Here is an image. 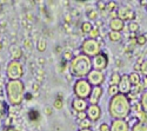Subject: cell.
I'll return each instance as SVG.
<instances>
[{"label": "cell", "instance_id": "cell-51", "mask_svg": "<svg viewBox=\"0 0 147 131\" xmlns=\"http://www.w3.org/2000/svg\"><path fill=\"white\" fill-rule=\"evenodd\" d=\"M3 10V7H1V5H0V11H1Z\"/></svg>", "mask_w": 147, "mask_h": 131}, {"label": "cell", "instance_id": "cell-25", "mask_svg": "<svg viewBox=\"0 0 147 131\" xmlns=\"http://www.w3.org/2000/svg\"><path fill=\"white\" fill-rule=\"evenodd\" d=\"M93 29H94L93 24L91 21H85V22H82V25H81V31L84 33H87V34H90Z\"/></svg>", "mask_w": 147, "mask_h": 131}, {"label": "cell", "instance_id": "cell-9", "mask_svg": "<svg viewBox=\"0 0 147 131\" xmlns=\"http://www.w3.org/2000/svg\"><path fill=\"white\" fill-rule=\"evenodd\" d=\"M87 80L93 88L94 86H101V84L105 81V75H104L102 71L92 70L87 76Z\"/></svg>", "mask_w": 147, "mask_h": 131}, {"label": "cell", "instance_id": "cell-53", "mask_svg": "<svg viewBox=\"0 0 147 131\" xmlns=\"http://www.w3.org/2000/svg\"><path fill=\"white\" fill-rule=\"evenodd\" d=\"M0 125H1V121H0Z\"/></svg>", "mask_w": 147, "mask_h": 131}, {"label": "cell", "instance_id": "cell-46", "mask_svg": "<svg viewBox=\"0 0 147 131\" xmlns=\"http://www.w3.org/2000/svg\"><path fill=\"white\" fill-rule=\"evenodd\" d=\"M78 131H92L91 129H79Z\"/></svg>", "mask_w": 147, "mask_h": 131}, {"label": "cell", "instance_id": "cell-17", "mask_svg": "<svg viewBox=\"0 0 147 131\" xmlns=\"http://www.w3.org/2000/svg\"><path fill=\"white\" fill-rule=\"evenodd\" d=\"M9 115V104L5 99H0V121L6 119Z\"/></svg>", "mask_w": 147, "mask_h": 131}, {"label": "cell", "instance_id": "cell-30", "mask_svg": "<svg viewBox=\"0 0 147 131\" xmlns=\"http://www.w3.org/2000/svg\"><path fill=\"white\" fill-rule=\"evenodd\" d=\"M106 10L111 13V12H114L118 10V6H117V3L115 1H109V3H106Z\"/></svg>", "mask_w": 147, "mask_h": 131}, {"label": "cell", "instance_id": "cell-43", "mask_svg": "<svg viewBox=\"0 0 147 131\" xmlns=\"http://www.w3.org/2000/svg\"><path fill=\"white\" fill-rule=\"evenodd\" d=\"M33 98V94H31V93H26L25 94V100H31Z\"/></svg>", "mask_w": 147, "mask_h": 131}, {"label": "cell", "instance_id": "cell-23", "mask_svg": "<svg viewBox=\"0 0 147 131\" xmlns=\"http://www.w3.org/2000/svg\"><path fill=\"white\" fill-rule=\"evenodd\" d=\"M108 38H109V40L113 41V43H118V41H120V40H121L122 35H121V32L111 31V32L108 33Z\"/></svg>", "mask_w": 147, "mask_h": 131}, {"label": "cell", "instance_id": "cell-55", "mask_svg": "<svg viewBox=\"0 0 147 131\" xmlns=\"http://www.w3.org/2000/svg\"><path fill=\"white\" fill-rule=\"evenodd\" d=\"M146 11H147V6H146Z\"/></svg>", "mask_w": 147, "mask_h": 131}, {"label": "cell", "instance_id": "cell-49", "mask_svg": "<svg viewBox=\"0 0 147 131\" xmlns=\"http://www.w3.org/2000/svg\"><path fill=\"white\" fill-rule=\"evenodd\" d=\"M145 86H147V77H145Z\"/></svg>", "mask_w": 147, "mask_h": 131}, {"label": "cell", "instance_id": "cell-52", "mask_svg": "<svg viewBox=\"0 0 147 131\" xmlns=\"http://www.w3.org/2000/svg\"><path fill=\"white\" fill-rule=\"evenodd\" d=\"M145 35H146V40H147V34H145Z\"/></svg>", "mask_w": 147, "mask_h": 131}, {"label": "cell", "instance_id": "cell-12", "mask_svg": "<svg viewBox=\"0 0 147 131\" xmlns=\"http://www.w3.org/2000/svg\"><path fill=\"white\" fill-rule=\"evenodd\" d=\"M109 128L111 131H129V123L125 119H113Z\"/></svg>", "mask_w": 147, "mask_h": 131}, {"label": "cell", "instance_id": "cell-2", "mask_svg": "<svg viewBox=\"0 0 147 131\" xmlns=\"http://www.w3.org/2000/svg\"><path fill=\"white\" fill-rule=\"evenodd\" d=\"M7 103L12 106L20 105L25 99V84L21 80H8L5 84Z\"/></svg>", "mask_w": 147, "mask_h": 131}, {"label": "cell", "instance_id": "cell-19", "mask_svg": "<svg viewBox=\"0 0 147 131\" xmlns=\"http://www.w3.org/2000/svg\"><path fill=\"white\" fill-rule=\"evenodd\" d=\"M86 14H87V18L90 20H98V18H99V11H98L96 8H87L86 11Z\"/></svg>", "mask_w": 147, "mask_h": 131}, {"label": "cell", "instance_id": "cell-6", "mask_svg": "<svg viewBox=\"0 0 147 131\" xmlns=\"http://www.w3.org/2000/svg\"><path fill=\"white\" fill-rule=\"evenodd\" d=\"M81 52L87 57H95L101 52V49L96 39H86L81 45Z\"/></svg>", "mask_w": 147, "mask_h": 131}, {"label": "cell", "instance_id": "cell-37", "mask_svg": "<svg viewBox=\"0 0 147 131\" xmlns=\"http://www.w3.org/2000/svg\"><path fill=\"white\" fill-rule=\"evenodd\" d=\"M44 112L46 116H52L53 115V106H46L44 109Z\"/></svg>", "mask_w": 147, "mask_h": 131}, {"label": "cell", "instance_id": "cell-4", "mask_svg": "<svg viewBox=\"0 0 147 131\" xmlns=\"http://www.w3.org/2000/svg\"><path fill=\"white\" fill-rule=\"evenodd\" d=\"M24 76V66L20 60H11L6 66V77L8 80H21Z\"/></svg>", "mask_w": 147, "mask_h": 131}, {"label": "cell", "instance_id": "cell-44", "mask_svg": "<svg viewBox=\"0 0 147 131\" xmlns=\"http://www.w3.org/2000/svg\"><path fill=\"white\" fill-rule=\"evenodd\" d=\"M38 64L41 66L42 64H45V58H42V57H40V58H38Z\"/></svg>", "mask_w": 147, "mask_h": 131}, {"label": "cell", "instance_id": "cell-35", "mask_svg": "<svg viewBox=\"0 0 147 131\" xmlns=\"http://www.w3.org/2000/svg\"><path fill=\"white\" fill-rule=\"evenodd\" d=\"M140 72H141L145 77H147V60H144V62L141 63V66H140Z\"/></svg>", "mask_w": 147, "mask_h": 131}, {"label": "cell", "instance_id": "cell-5", "mask_svg": "<svg viewBox=\"0 0 147 131\" xmlns=\"http://www.w3.org/2000/svg\"><path fill=\"white\" fill-rule=\"evenodd\" d=\"M92 85L88 83L87 79H78L76 81L74 84V88H73V90H74V93L77 98H80V99H86V98H90V94L92 92Z\"/></svg>", "mask_w": 147, "mask_h": 131}, {"label": "cell", "instance_id": "cell-20", "mask_svg": "<svg viewBox=\"0 0 147 131\" xmlns=\"http://www.w3.org/2000/svg\"><path fill=\"white\" fill-rule=\"evenodd\" d=\"M120 80H121V75L118 73V72H113V73L111 75V77H109V86H111V85L118 86L119 83H120Z\"/></svg>", "mask_w": 147, "mask_h": 131}, {"label": "cell", "instance_id": "cell-21", "mask_svg": "<svg viewBox=\"0 0 147 131\" xmlns=\"http://www.w3.org/2000/svg\"><path fill=\"white\" fill-rule=\"evenodd\" d=\"M34 78H35V81H36V83H39V84H41V83L44 81V79H45V71H44L41 67L36 69V70H35Z\"/></svg>", "mask_w": 147, "mask_h": 131}, {"label": "cell", "instance_id": "cell-34", "mask_svg": "<svg viewBox=\"0 0 147 131\" xmlns=\"http://www.w3.org/2000/svg\"><path fill=\"white\" fill-rule=\"evenodd\" d=\"M64 60H66V62H68V60H71L72 62V59H73V52L72 51H69V50H66L65 52H64Z\"/></svg>", "mask_w": 147, "mask_h": 131}, {"label": "cell", "instance_id": "cell-32", "mask_svg": "<svg viewBox=\"0 0 147 131\" xmlns=\"http://www.w3.org/2000/svg\"><path fill=\"white\" fill-rule=\"evenodd\" d=\"M136 41H137V44H138V45H140V46H144V45H146V44H147V40H146V35H145V34L138 35V37H137V39H136Z\"/></svg>", "mask_w": 147, "mask_h": 131}, {"label": "cell", "instance_id": "cell-50", "mask_svg": "<svg viewBox=\"0 0 147 131\" xmlns=\"http://www.w3.org/2000/svg\"><path fill=\"white\" fill-rule=\"evenodd\" d=\"M3 49V43H1V40H0V50Z\"/></svg>", "mask_w": 147, "mask_h": 131}, {"label": "cell", "instance_id": "cell-31", "mask_svg": "<svg viewBox=\"0 0 147 131\" xmlns=\"http://www.w3.org/2000/svg\"><path fill=\"white\" fill-rule=\"evenodd\" d=\"M79 128H80V129H91V121L88 119V118H87V119L80 121Z\"/></svg>", "mask_w": 147, "mask_h": 131}, {"label": "cell", "instance_id": "cell-1", "mask_svg": "<svg viewBox=\"0 0 147 131\" xmlns=\"http://www.w3.org/2000/svg\"><path fill=\"white\" fill-rule=\"evenodd\" d=\"M108 111L113 119H125L131 112V102L125 94H117L111 98L108 104Z\"/></svg>", "mask_w": 147, "mask_h": 131}, {"label": "cell", "instance_id": "cell-27", "mask_svg": "<svg viewBox=\"0 0 147 131\" xmlns=\"http://www.w3.org/2000/svg\"><path fill=\"white\" fill-rule=\"evenodd\" d=\"M140 104H141L142 111L147 112V91H144V92H142V94H141V100H140Z\"/></svg>", "mask_w": 147, "mask_h": 131}, {"label": "cell", "instance_id": "cell-39", "mask_svg": "<svg viewBox=\"0 0 147 131\" xmlns=\"http://www.w3.org/2000/svg\"><path fill=\"white\" fill-rule=\"evenodd\" d=\"M99 131H111V128H109V125L107 123H102L99 126Z\"/></svg>", "mask_w": 147, "mask_h": 131}, {"label": "cell", "instance_id": "cell-29", "mask_svg": "<svg viewBox=\"0 0 147 131\" xmlns=\"http://www.w3.org/2000/svg\"><path fill=\"white\" fill-rule=\"evenodd\" d=\"M138 30H139L138 22H136V21H131V22L128 24V31H129L131 33H134V34H136V32H138Z\"/></svg>", "mask_w": 147, "mask_h": 131}, {"label": "cell", "instance_id": "cell-14", "mask_svg": "<svg viewBox=\"0 0 147 131\" xmlns=\"http://www.w3.org/2000/svg\"><path fill=\"white\" fill-rule=\"evenodd\" d=\"M9 54L12 57V60H20L24 56V51L19 45L11 44L9 46Z\"/></svg>", "mask_w": 147, "mask_h": 131}, {"label": "cell", "instance_id": "cell-45", "mask_svg": "<svg viewBox=\"0 0 147 131\" xmlns=\"http://www.w3.org/2000/svg\"><path fill=\"white\" fill-rule=\"evenodd\" d=\"M4 91H5V89H4L1 85H0V97H3V96H4Z\"/></svg>", "mask_w": 147, "mask_h": 131}, {"label": "cell", "instance_id": "cell-18", "mask_svg": "<svg viewBox=\"0 0 147 131\" xmlns=\"http://www.w3.org/2000/svg\"><path fill=\"white\" fill-rule=\"evenodd\" d=\"M128 77H129L132 86H137V85L141 84V78H140V75L138 72H134V71H133L132 73L128 75Z\"/></svg>", "mask_w": 147, "mask_h": 131}, {"label": "cell", "instance_id": "cell-10", "mask_svg": "<svg viewBox=\"0 0 147 131\" xmlns=\"http://www.w3.org/2000/svg\"><path fill=\"white\" fill-rule=\"evenodd\" d=\"M118 88H119V92L121 94H125V96L132 91V84H131V80H129L128 75L121 76V80L119 83Z\"/></svg>", "mask_w": 147, "mask_h": 131}, {"label": "cell", "instance_id": "cell-3", "mask_svg": "<svg viewBox=\"0 0 147 131\" xmlns=\"http://www.w3.org/2000/svg\"><path fill=\"white\" fill-rule=\"evenodd\" d=\"M91 71H92V60L90 57L85 54H78L77 57L72 59L69 65V72L72 76L82 79L84 77L88 76Z\"/></svg>", "mask_w": 147, "mask_h": 131}, {"label": "cell", "instance_id": "cell-15", "mask_svg": "<svg viewBox=\"0 0 147 131\" xmlns=\"http://www.w3.org/2000/svg\"><path fill=\"white\" fill-rule=\"evenodd\" d=\"M108 26H109V29H111V31L121 32L122 30L125 29V22L122 21L121 19H119V18H115V19H111V20H109Z\"/></svg>", "mask_w": 147, "mask_h": 131}, {"label": "cell", "instance_id": "cell-40", "mask_svg": "<svg viewBox=\"0 0 147 131\" xmlns=\"http://www.w3.org/2000/svg\"><path fill=\"white\" fill-rule=\"evenodd\" d=\"M96 5H98V11H104V10H106V3L105 1H98L96 3Z\"/></svg>", "mask_w": 147, "mask_h": 131}, {"label": "cell", "instance_id": "cell-36", "mask_svg": "<svg viewBox=\"0 0 147 131\" xmlns=\"http://www.w3.org/2000/svg\"><path fill=\"white\" fill-rule=\"evenodd\" d=\"M77 118L79 121H84V119H87V113L86 111H80L77 113Z\"/></svg>", "mask_w": 147, "mask_h": 131}, {"label": "cell", "instance_id": "cell-47", "mask_svg": "<svg viewBox=\"0 0 147 131\" xmlns=\"http://www.w3.org/2000/svg\"><path fill=\"white\" fill-rule=\"evenodd\" d=\"M140 4L144 5V6H147V1H145V0H144V1H140Z\"/></svg>", "mask_w": 147, "mask_h": 131}, {"label": "cell", "instance_id": "cell-48", "mask_svg": "<svg viewBox=\"0 0 147 131\" xmlns=\"http://www.w3.org/2000/svg\"><path fill=\"white\" fill-rule=\"evenodd\" d=\"M1 33H3V27L0 26V39H1Z\"/></svg>", "mask_w": 147, "mask_h": 131}, {"label": "cell", "instance_id": "cell-41", "mask_svg": "<svg viewBox=\"0 0 147 131\" xmlns=\"http://www.w3.org/2000/svg\"><path fill=\"white\" fill-rule=\"evenodd\" d=\"M98 27H95V29H93L92 30V32L90 33V39H96V37H98Z\"/></svg>", "mask_w": 147, "mask_h": 131}, {"label": "cell", "instance_id": "cell-7", "mask_svg": "<svg viewBox=\"0 0 147 131\" xmlns=\"http://www.w3.org/2000/svg\"><path fill=\"white\" fill-rule=\"evenodd\" d=\"M107 64H108V57L104 52H100L92 59V67L96 71H104L107 67Z\"/></svg>", "mask_w": 147, "mask_h": 131}, {"label": "cell", "instance_id": "cell-28", "mask_svg": "<svg viewBox=\"0 0 147 131\" xmlns=\"http://www.w3.org/2000/svg\"><path fill=\"white\" fill-rule=\"evenodd\" d=\"M120 92H119V88L118 86H115V85H111V86H108V94L111 96L112 98L113 97H115L117 94H119Z\"/></svg>", "mask_w": 147, "mask_h": 131}, {"label": "cell", "instance_id": "cell-38", "mask_svg": "<svg viewBox=\"0 0 147 131\" xmlns=\"http://www.w3.org/2000/svg\"><path fill=\"white\" fill-rule=\"evenodd\" d=\"M22 44H24V47H25V49H27V50H32V41H31L30 39H25Z\"/></svg>", "mask_w": 147, "mask_h": 131}, {"label": "cell", "instance_id": "cell-13", "mask_svg": "<svg viewBox=\"0 0 147 131\" xmlns=\"http://www.w3.org/2000/svg\"><path fill=\"white\" fill-rule=\"evenodd\" d=\"M101 96H102V88L101 86H94L92 89V92H91L90 98H88L90 105H98Z\"/></svg>", "mask_w": 147, "mask_h": 131}, {"label": "cell", "instance_id": "cell-54", "mask_svg": "<svg viewBox=\"0 0 147 131\" xmlns=\"http://www.w3.org/2000/svg\"><path fill=\"white\" fill-rule=\"evenodd\" d=\"M32 131H36V130H32Z\"/></svg>", "mask_w": 147, "mask_h": 131}, {"label": "cell", "instance_id": "cell-16", "mask_svg": "<svg viewBox=\"0 0 147 131\" xmlns=\"http://www.w3.org/2000/svg\"><path fill=\"white\" fill-rule=\"evenodd\" d=\"M72 108L74 111L77 112H80V111H86L87 108H88V104L85 99H80V98H76L73 100V104H72Z\"/></svg>", "mask_w": 147, "mask_h": 131}, {"label": "cell", "instance_id": "cell-33", "mask_svg": "<svg viewBox=\"0 0 147 131\" xmlns=\"http://www.w3.org/2000/svg\"><path fill=\"white\" fill-rule=\"evenodd\" d=\"M63 106H64V100L61 99V98H57L53 103V108L60 110V109H63Z\"/></svg>", "mask_w": 147, "mask_h": 131}, {"label": "cell", "instance_id": "cell-24", "mask_svg": "<svg viewBox=\"0 0 147 131\" xmlns=\"http://www.w3.org/2000/svg\"><path fill=\"white\" fill-rule=\"evenodd\" d=\"M28 119L32 121V122H38V121L40 119V113H39V111H38V110H34V109L30 110V111H28Z\"/></svg>", "mask_w": 147, "mask_h": 131}, {"label": "cell", "instance_id": "cell-11", "mask_svg": "<svg viewBox=\"0 0 147 131\" xmlns=\"http://www.w3.org/2000/svg\"><path fill=\"white\" fill-rule=\"evenodd\" d=\"M86 113H87V118L91 122H95L101 116V109L99 108V105H88Z\"/></svg>", "mask_w": 147, "mask_h": 131}, {"label": "cell", "instance_id": "cell-26", "mask_svg": "<svg viewBox=\"0 0 147 131\" xmlns=\"http://www.w3.org/2000/svg\"><path fill=\"white\" fill-rule=\"evenodd\" d=\"M132 131H147V124L141 123V122H137L133 125Z\"/></svg>", "mask_w": 147, "mask_h": 131}, {"label": "cell", "instance_id": "cell-22", "mask_svg": "<svg viewBox=\"0 0 147 131\" xmlns=\"http://www.w3.org/2000/svg\"><path fill=\"white\" fill-rule=\"evenodd\" d=\"M47 49V40L44 37H40L36 41V50L39 52H44Z\"/></svg>", "mask_w": 147, "mask_h": 131}, {"label": "cell", "instance_id": "cell-42", "mask_svg": "<svg viewBox=\"0 0 147 131\" xmlns=\"http://www.w3.org/2000/svg\"><path fill=\"white\" fill-rule=\"evenodd\" d=\"M39 89H40V84H39V83H36V81H34L33 84H32V91H33V93L34 92H39Z\"/></svg>", "mask_w": 147, "mask_h": 131}, {"label": "cell", "instance_id": "cell-8", "mask_svg": "<svg viewBox=\"0 0 147 131\" xmlns=\"http://www.w3.org/2000/svg\"><path fill=\"white\" fill-rule=\"evenodd\" d=\"M117 16L124 22L127 21V20L133 21L134 19H136V12H134L129 6H120L117 10Z\"/></svg>", "mask_w": 147, "mask_h": 131}]
</instances>
